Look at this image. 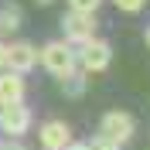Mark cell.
<instances>
[{"label":"cell","instance_id":"16","mask_svg":"<svg viewBox=\"0 0 150 150\" xmlns=\"http://www.w3.org/2000/svg\"><path fill=\"white\" fill-rule=\"evenodd\" d=\"M65 150H89V147H79V143H72V147H65Z\"/></svg>","mask_w":150,"mask_h":150},{"label":"cell","instance_id":"9","mask_svg":"<svg viewBox=\"0 0 150 150\" xmlns=\"http://www.w3.org/2000/svg\"><path fill=\"white\" fill-rule=\"evenodd\" d=\"M17 28H21V10L14 4L0 7V31H17Z\"/></svg>","mask_w":150,"mask_h":150},{"label":"cell","instance_id":"11","mask_svg":"<svg viewBox=\"0 0 150 150\" xmlns=\"http://www.w3.org/2000/svg\"><path fill=\"white\" fill-rule=\"evenodd\" d=\"M116 4V10H123V14H140L143 7H147V0H112Z\"/></svg>","mask_w":150,"mask_h":150},{"label":"cell","instance_id":"3","mask_svg":"<svg viewBox=\"0 0 150 150\" xmlns=\"http://www.w3.org/2000/svg\"><path fill=\"white\" fill-rule=\"evenodd\" d=\"M99 133H103L106 140H112V143H120V147H123V143L137 133V120H133L126 109H109V112L103 116V123H99Z\"/></svg>","mask_w":150,"mask_h":150},{"label":"cell","instance_id":"5","mask_svg":"<svg viewBox=\"0 0 150 150\" xmlns=\"http://www.w3.org/2000/svg\"><path fill=\"white\" fill-rule=\"evenodd\" d=\"M0 130L7 133V137H24V133L31 130V109L24 103L4 106V109H0Z\"/></svg>","mask_w":150,"mask_h":150},{"label":"cell","instance_id":"8","mask_svg":"<svg viewBox=\"0 0 150 150\" xmlns=\"http://www.w3.org/2000/svg\"><path fill=\"white\" fill-rule=\"evenodd\" d=\"M24 92H28V85H24V75L17 72H0V109L4 106H17L24 103Z\"/></svg>","mask_w":150,"mask_h":150},{"label":"cell","instance_id":"12","mask_svg":"<svg viewBox=\"0 0 150 150\" xmlns=\"http://www.w3.org/2000/svg\"><path fill=\"white\" fill-rule=\"evenodd\" d=\"M89 150H120V143H112V140H106L103 133H96L89 140Z\"/></svg>","mask_w":150,"mask_h":150},{"label":"cell","instance_id":"6","mask_svg":"<svg viewBox=\"0 0 150 150\" xmlns=\"http://www.w3.org/2000/svg\"><path fill=\"white\" fill-rule=\"evenodd\" d=\"M38 140H41L45 150H65V147H72V126L62 120H48L38 130Z\"/></svg>","mask_w":150,"mask_h":150},{"label":"cell","instance_id":"10","mask_svg":"<svg viewBox=\"0 0 150 150\" xmlns=\"http://www.w3.org/2000/svg\"><path fill=\"white\" fill-rule=\"evenodd\" d=\"M62 82H65V96H82V89H85V72H72L68 75V79H62Z\"/></svg>","mask_w":150,"mask_h":150},{"label":"cell","instance_id":"2","mask_svg":"<svg viewBox=\"0 0 150 150\" xmlns=\"http://www.w3.org/2000/svg\"><path fill=\"white\" fill-rule=\"evenodd\" d=\"M75 55H79V68L89 75V72H106V68H109L112 48H109V41H103V38H92V41L79 45Z\"/></svg>","mask_w":150,"mask_h":150},{"label":"cell","instance_id":"15","mask_svg":"<svg viewBox=\"0 0 150 150\" xmlns=\"http://www.w3.org/2000/svg\"><path fill=\"white\" fill-rule=\"evenodd\" d=\"M31 4H38V7H48V4H55V0H31Z\"/></svg>","mask_w":150,"mask_h":150},{"label":"cell","instance_id":"1","mask_svg":"<svg viewBox=\"0 0 150 150\" xmlns=\"http://www.w3.org/2000/svg\"><path fill=\"white\" fill-rule=\"evenodd\" d=\"M38 62L55 75V79H68L72 72H79V55L68 41H48L41 51H38Z\"/></svg>","mask_w":150,"mask_h":150},{"label":"cell","instance_id":"14","mask_svg":"<svg viewBox=\"0 0 150 150\" xmlns=\"http://www.w3.org/2000/svg\"><path fill=\"white\" fill-rule=\"evenodd\" d=\"M4 68H7V45L0 41V72H4Z\"/></svg>","mask_w":150,"mask_h":150},{"label":"cell","instance_id":"13","mask_svg":"<svg viewBox=\"0 0 150 150\" xmlns=\"http://www.w3.org/2000/svg\"><path fill=\"white\" fill-rule=\"evenodd\" d=\"M72 10H82V14H96V7L103 4V0H68Z\"/></svg>","mask_w":150,"mask_h":150},{"label":"cell","instance_id":"17","mask_svg":"<svg viewBox=\"0 0 150 150\" xmlns=\"http://www.w3.org/2000/svg\"><path fill=\"white\" fill-rule=\"evenodd\" d=\"M0 150H21V147H17V143H10V147H0Z\"/></svg>","mask_w":150,"mask_h":150},{"label":"cell","instance_id":"7","mask_svg":"<svg viewBox=\"0 0 150 150\" xmlns=\"http://www.w3.org/2000/svg\"><path fill=\"white\" fill-rule=\"evenodd\" d=\"M34 62H38L34 45H28V41H14V45H7V72L24 75V72L34 68Z\"/></svg>","mask_w":150,"mask_h":150},{"label":"cell","instance_id":"4","mask_svg":"<svg viewBox=\"0 0 150 150\" xmlns=\"http://www.w3.org/2000/svg\"><path fill=\"white\" fill-rule=\"evenodd\" d=\"M62 31H65L68 45H85L96 38V14H82V10H68L62 17Z\"/></svg>","mask_w":150,"mask_h":150},{"label":"cell","instance_id":"18","mask_svg":"<svg viewBox=\"0 0 150 150\" xmlns=\"http://www.w3.org/2000/svg\"><path fill=\"white\" fill-rule=\"evenodd\" d=\"M143 41H147V48H150V28H147V34H143Z\"/></svg>","mask_w":150,"mask_h":150}]
</instances>
